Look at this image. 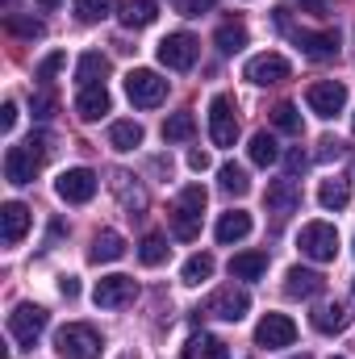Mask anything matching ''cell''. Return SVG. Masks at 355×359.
Here are the masks:
<instances>
[{
  "label": "cell",
  "mask_w": 355,
  "mask_h": 359,
  "mask_svg": "<svg viewBox=\"0 0 355 359\" xmlns=\"http://www.w3.org/2000/svg\"><path fill=\"white\" fill-rule=\"evenodd\" d=\"M205 188L201 184H188L184 192L176 196V205H172V234L176 238H184V243H192L196 234H201V217H205Z\"/></svg>",
  "instance_id": "obj_1"
},
{
  "label": "cell",
  "mask_w": 355,
  "mask_h": 359,
  "mask_svg": "<svg viewBox=\"0 0 355 359\" xmlns=\"http://www.w3.org/2000/svg\"><path fill=\"white\" fill-rule=\"evenodd\" d=\"M100 334L84 326V322H72L55 334V355L59 359H100Z\"/></svg>",
  "instance_id": "obj_2"
},
{
  "label": "cell",
  "mask_w": 355,
  "mask_h": 359,
  "mask_svg": "<svg viewBox=\"0 0 355 359\" xmlns=\"http://www.w3.org/2000/svg\"><path fill=\"white\" fill-rule=\"evenodd\" d=\"M297 247L314 264H335V255H339V230L330 222H309V226H301Z\"/></svg>",
  "instance_id": "obj_3"
},
{
  "label": "cell",
  "mask_w": 355,
  "mask_h": 359,
  "mask_svg": "<svg viewBox=\"0 0 355 359\" xmlns=\"http://www.w3.org/2000/svg\"><path fill=\"white\" fill-rule=\"evenodd\" d=\"M126 96H130L134 109H159L168 100V80L151 67H134L126 76Z\"/></svg>",
  "instance_id": "obj_4"
},
{
  "label": "cell",
  "mask_w": 355,
  "mask_h": 359,
  "mask_svg": "<svg viewBox=\"0 0 355 359\" xmlns=\"http://www.w3.org/2000/svg\"><path fill=\"white\" fill-rule=\"evenodd\" d=\"M209 138H213V147H234L239 142V109L226 92H217L209 100Z\"/></svg>",
  "instance_id": "obj_5"
},
{
  "label": "cell",
  "mask_w": 355,
  "mask_h": 359,
  "mask_svg": "<svg viewBox=\"0 0 355 359\" xmlns=\"http://www.w3.org/2000/svg\"><path fill=\"white\" fill-rule=\"evenodd\" d=\"M155 55H159V63H163L168 72H188V67L196 63V55H201V42H196L188 29H176V34H168V38L155 46Z\"/></svg>",
  "instance_id": "obj_6"
},
{
  "label": "cell",
  "mask_w": 355,
  "mask_h": 359,
  "mask_svg": "<svg viewBox=\"0 0 355 359\" xmlns=\"http://www.w3.org/2000/svg\"><path fill=\"white\" fill-rule=\"evenodd\" d=\"M46 322H51V313H46L42 305H17V309L8 313V334H13L21 347H34V343L42 339Z\"/></svg>",
  "instance_id": "obj_7"
},
{
  "label": "cell",
  "mask_w": 355,
  "mask_h": 359,
  "mask_svg": "<svg viewBox=\"0 0 355 359\" xmlns=\"http://www.w3.org/2000/svg\"><path fill=\"white\" fill-rule=\"evenodd\" d=\"M305 104H309V113H318V117H339L343 113V104H347V84H339V80H318V84H309L305 92Z\"/></svg>",
  "instance_id": "obj_8"
},
{
  "label": "cell",
  "mask_w": 355,
  "mask_h": 359,
  "mask_svg": "<svg viewBox=\"0 0 355 359\" xmlns=\"http://www.w3.org/2000/svg\"><path fill=\"white\" fill-rule=\"evenodd\" d=\"M297 343V322L284 313H264V322L255 326V347L264 351H284Z\"/></svg>",
  "instance_id": "obj_9"
},
{
  "label": "cell",
  "mask_w": 355,
  "mask_h": 359,
  "mask_svg": "<svg viewBox=\"0 0 355 359\" xmlns=\"http://www.w3.org/2000/svg\"><path fill=\"white\" fill-rule=\"evenodd\" d=\"M96 172L92 168H67L63 176L55 180V192H59V201H67V205H88L92 196H96Z\"/></svg>",
  "instance_id": "obj_10"
},
{
  "label": "cell",
  "mask_w": 355,
  "mask_h": 359,
  "mask_svg": "<svg viewBox=\"0 0 355 359\" xmlns=\"http://www.w3.org/2000/svg\"><path fill=\"white\" fill-rule=\"evenodd\" d=\"M247 309H251V297H247V288H234V284L217 288V292L205 301V313H209V318H222V322H243Z\"/></svg>",
  "instance_id": "obj_11"
},
{
  "label": "cell",
  "mask_w": 355,
  "mask_h": 359,
  "mask_svg": "<svg viewBox=\"0 0 355 359\" xmlns=\"http://www.w3.org/2000/svg\"><path fill=\"white\" fill-rule=\"evenodd\" d=\"M134 297H138V284H134L130 276H105V280H96V288H92L96 309H121V305H130Z\"/></svg>",
  "instance_id": "obj_12"
},
{
  "label": "cell",
  "mask_w": 355,
  "mask_h": 359,
  "mask_svg": "<svg viewBox=\"0 0 355 359\" xmlns=\"http://www.w3.org/2000/svg\"><path fill=\"white\" fill-rule=\"evenodd\" d=\"M42 163H46V159L34 155L25 142H21V147H8V151H4V180L17 184V188H21V184H34V176L42 172Z\"/></svg>",
  "instance_id": "obj_13"
},
{
  "label": "cell",
  "mask_w": 355,
  "mask_h": 359,
  "mask_svg": "<svg viewBox=\"0 0 355 359\" xmlns=\"http://www.w3.org/2000/svg\"><path fill=\"white\" fill-rule=\"evenodd\" d=\"M251 84H260V88H267V84H284L288 76H293V67H288V59L284 55H276V50H264V55H255L251 63H247V72H243Z\"/></svg>",
  "instance_id": "obj_14"
},
{
  "label": "cell",
  "mask_w": 355,
  "mask_h": 359,
  "mask_svg": "<svg viewBox=\"0 0 355 359\" xmlns=\"http://www.w3.org/2000/svg\"><path fill=\"white\" fill-rule=\"evenodd\" d=\"M293 42L301 46V55H309L318 63L339 55V34L335 29H293Z\"/></svg>",
  "instance_id": "obj_15"
},
{
  "label": "cell",
  "mask_w": 355,
  "mask_h": 359,
  "mask_svg": "<svg viewBox=\"0 0 355 359\" xmlns=\"http://www.w3.org/2000/svg\"><path fill=\"white\" fill-rule=\"evenodd\" d=\"M264 201H267V209H272L276 217H288V213H297V205H301V184H297L293 176L272 180Z\"/></svg>",
  "instance_id": "obj_16"
},
{
  "label": "cell",
  "mask_w": 355,
  "mask_h": 359,
  "mask_svg": "<svg viewBox=\"0 0 355 359\" xmlns=\"http://www.w3.org/2000/svg\"><path fill=\"white\" fill-rule=\"evenodd\" d=\"M25 230H29V209L21 201L0 205V238H4V247H17L25 238Z\"/></svg>",
  "instance_id": "obj_17"
},
{
  "label": "cell",
  "mask_w": 355,
  "mask_h": 359,
  "mask_svg": "<svg viewBox=\"0 0 355 359\" xmlns=\"http://www.w3.org/2000/svg\"><path fill=\"white\" fill-rule=\"evenodd\" d=\"M309 326H314L318 334H343V330L351 326V313H347L343 301H326V305H318V309L309 313Z\"/></svg>",
  "instance_id": "obj_18"
},
{
  "label": "cell",
  "mask_w": 355,
  "mask_h": 359,
  "mask_svg": "<svg viewBox=\"0 0 355 359\" xmlns=\"http://www.w3.org/2000/svg\"><path fill=\"white\" fill-rule=\"evenodd\" d=\"M322 288H326V280L314 268H288L284 271V297H293V301H309Z\"/></svg>",
  "instance_id": "obj_19"
},
{
  "label": "cell",
  "mask_w": 355,
  "mask_h": 359,
  "mask_svg": "<svg viewBox=\"0 0 355 359\" xmlns=\"http://www.w3.org/2000/svg\"><path fill=\"white\" fill-rule=\"evenodd\" d=\"M251 226H255V222H251V213L230 209V213H222V217H217V230H213V234H217V243H222V247H230V243H243V238L251 234Z\"/></svg>",
  "instance_id": "obj_20"
},
{
  "label": "cell",
  "mask_w": 355,
  "mask_h": 359,
  "mask_svg": "<svg viewBox=\"0 0 355 359\" xmlns=\"http://www.w3.org/2000/svg\"><path fill=\"white\" fill-rule=\"evenodd\" d=\"M109 92H105V84H92V88H80V96H76V113L84 117V121H100L105 113H109Z\"/></svg>",
  "instance_id": "obj_21"
},
{
  "label": "cell",
  "mask_w": 355,
  "mask_h": 359,
  "mask_svg": "<svg viewBox=\"0 0 355 359\" xmlns=\"http://www.w3.org/2000/svg\"><path fill=\"white\" fill-rule=\"evenodd\" d=\"M121 255H126V238H121L117 230H100V234L92 238V251H88L92 264H117Z\"/></svg>",
  "instance_id": "obj_22"
},
{
  "label": "cell",
  "mask_w": 355,
  "mask_h": 359,
  "mask_svg": "<svg viewBox=\"0 0 355 359\" xmlns=\"http://www.w3.org/2000/svg\"><path fill=\"white\" fill-rule=\"evenodd\" d=\"M155 17H159V0H126V8H121L126 29H147V25H155Z\"/></svg>",
  "instance_id": "obj_23"
},
{
  "label": "cell",
  "mask_w": 355,
  "mask_h": 359,
  "mask_svg": "<svg viewBox=\"0 0 355 359\" xmlns=\"http://www.w3.org/2000/svg\"><path fill=\"white\" fill-rule=\"evenodd\" d=\"M105 76H109V59H105L100 50H88V55H80V63H76V80H80V88L105 84Z\"/></svg>",
  "instance_id": "obj_24"
},
{
  "label": "cell",
  "mask_w": 355,
  "mask_h": 359,
  "mask_svg": "<svg viewBox=\"0 0 355 359\" xmlns=\"http://www.w3.org/2000/svg\"><path fill=\"white\" fill-rule=\"evenodd\" d=\"M184 359H230V347L213 334H192L184 343Z\"/></svg>",
  "instance_id": "obj_25"
},
{
  "label": "cell",
  "mask_w": 355,
  "mask_h": 359,
  "mask_svg": "<svg viewBox=\"0 0 355 359\" xmlns=\"http://www.w3.org/2000/svg\"><path fill=\"white\" fill-rule=\"evenodd\" d=\"M267 271V251H243L230 259V276L234 280H260Z\"/></svg>",
  "instance_id": "obj_26"
},
{
  "label": "cell",
  "mask_w": 355,
  "mask_h": 359,
  "mask_svg": "<svg viewBox=\"0 0 355 359\" xmlns=\"http://www.w3.org/2000/svg\"><path fill=\"white\" fill-rule=\"evenodd\" d=\"M247 155H251V163H255V168H272V163L280 159V147H276V138H272L267 130H260V134H251Z\"/></svg>",
  "instance_id": "obj_27"
},
{
  "label": "cell",
  "mask_w": 355,
  "mask_h": 359,
  "mask_svg": "<svg viewBox=\"0 0 355 359\" xmlns=\"http://www.w3.org/2000/svg\"><path fill=\"white\" fill-rule=\"evenodd\" d=\"M213 42H217L222 55H239V50L247 46V25H243V21H226V25H217Z\"/></svg>",
  "instance_id": "obj_28"
},
{
  "label": "cell",
  "mask_w": 355,
  "mask_h": 359,
  "mask_svg": "<svg viewBox=\"0 0 355 359\" xmlns=\"http://www.w3.org/2000/svg\"><path fill=\"white\" fill-rule=\"evenodd\" d=\"M109 147H113V151H134V147H142V126H138V121H113V126H109Z\"/></svg>",
  "instance_id": "obj_29"
},
{
  "label": "cell",
  "mask_w": 355,
  "mask_h": 359,
  "mask_svg": "<svg viewBox=\"0 0 355 359\" xmlns=\"http://www.w3.org/2000/svg\"><path fill=\"white\" fill-rule=\"evenodd\" d=\"M347 201H351V184L347 180H322V188H318V205L322 209H347Z\"/></svg>",
  "instance_id": "obj_30"
},
{
  "label": "cell",
  "mask_w": 355,
  "mask_h": 359,
  "mask_svg": "<svg viewBox=\"0 0 355 359\" xmlns=\"http://www.w3.org/2000/svg\"><path fill=\"white\" fill-rule=\"evenodd\" d=\"M217 180H222V192H230V196H247L251 192V176L239 163H222L217 168Z\"/></svg>",
  "instance_id": "obj_31"
},
{
  "label": "cell",
  "mask_w": 355,
  "mask_h": 359,
  "mask_svg": "<svg viewBox=\"0 0 355 359\" xmlns=\"http://www.w3.org/2000/svg\"><path fill=\"white\" fill-rule=\"evenodd\" d=\"M196 134V117L192 113H172L163 121V142H188Z\"/></svg>",
  "instance_id": "obj_32"
},
{
  "label": "cell",
  "mask_w": 355,
  "mask_h": 359,
  "mask_svg": "<svg viewBox=\"0 0 355 359\" xmlns=\"http://www.w3.org/2000/svg\"><path fill=\"white\" fill-rule=\"evenodd\" d=\"M138 259H142L147 268H159V264L168 259V238H163V234H147V238L138 243Z\"/></svg>",
  "instance_id": "obj_33"
},
{
  "label": "cell",
  "mask_w": 355,
  "mask_h": 359,
  "mask_svg": "<svg viewBox=\"0 0 355 359\" xmlns=\"http://www.w3.org/2000/svg\"><path fill=\"white\" fill-rule=\"evenodd\" d=\"M209 276H213V255H205V251H201V255H192V259L184 264V271H180V280H184V284H205Z\"/></svg>",
  "instance_id": "obj_34"
},
{
  "label": "cell",
  "mask_w": 355,
  "mask_h": 359,
  "mask_svg": "<svg viewBox=\"0 0 355 359\" xmlns=\"http://www.w3.org/2000/svg\"><path fill=\"white\" fill-rule=\"evenodd\" d=\"M113 4H117V0H76V17H80L84 25H96V21H105V17L113 13Z\"/></svg>",
  "instance_id": "obj_35"
},
{
  "label": "cell",
  "mask_w": 355,
  "mask_h": 359,
  "mask_svg": "<svg viewBox=\"0 0 355 359\" xmlns=\"http://www.w3.org/2000/svg\"><path fill=\"white\" fill-rule=\"evenodd\" d=\"M272 121H276V130H284V134H301V113H297V104H288V100H280V104L272 109Z\"/></svg>",
  "instance_id": "obj_36"
},
{
  "label": "cell",
  "mask_w": 355,
  "mask_h": 359,
  "mask_svg": "<svg viewBox=\"0 0 355 359\" xmlns=\"http://www.w3.org/2000/svg\"><path fill=\"white\" fill-rule=\"evenodd\" d=\"M13 34H21V38H42L46 34V25L38 21V17H17V13H8V21H4Z\"/></svg>",
  "instance_id": "obj_37"
},
{
  "label": "cell",
  "mask_w": 355,
  "mask_h": 359,
  "mask_svg": "<svg viewBox=\"0 0 355 359\" xmlns=\"http://www.w3.org/2000/svg\"><path fill=\"white\" fill-rule=\"evenodd\" d=\"M63 63H67V55H63V50H55V55H46V59L38 63V80H42V84H51V80H55V76L63 72Z\"/></svg>",
  "instance_id": "obj_38"
},
{
  "label": "cell",
  "mask_w": 355,
  "mask_h": 359,
  "mask_svg": "<svg viewBox=\"0 0 355 359\" xmlns=\"http://www.w3.org/2000/svg\"><path fill=\"white\" fill-rule=\"evenodd\" d=\"M55 104H59V100H55V92H51V88L34 92V100H29V109H34V117H38V121H46V117L55 113Z\"/></svg>",
  "instance_id": "obj_39"
},
{
  "label": "cell",
  "mask_w": 355,
  "mask_h": 359,
  "mask_svg": "<svg viewBox=\"0 0 355 359\" xmlns=\"http://www.w3.org/2000/svg\"><path fill=\"white\" fill-rule=\"evenodd\" d=\"M217 0H172V8H176L180 17H201V13H209Z\"/></svg>",
  "instance_id": "obj_40"
},
{
  "label": "cell",
  "mask_w": 355,
  "mask_h": 359,
  "mask_svg": "<svg viewBox=\"0 0 355 359\" xmlns=\"http://www.w3.org/2000/svg\"><path fill=\"white\" fill-rule=\"evenodd\" d=\"M284 168H288V176H301V172L309 168V155H305L301 147H293V151L284 155Z\"/></svg>",
  "instance_id": "obj_41"
},
{
  "label": "cell",
  "mask_w": 355,
  "mask_h": 359,
  "mask_svg": "<svg viewBox=\"0 0 355 359\" xmlns=\"http://www.w3.org/2000/svg\"><path fill=\"white\" fill-rule=\"evenodd\" d=\"M343 151H347V147H343L339 138H322V142H318V159H343Z\"/></svg>",
  "instance_id": "obj_42"
},
{
  "label": "cell",
  "mask_w": 355,
  "mask_h": 359,
  "mask_svg": "<svg viewBox=\"0 0 355 359\" xmlns=\"http://www.w3.org/2000/svg\"><path fill=\"white\" fill-rule=\"evenodd\" d=\"M301 13H314V17H326L330 13V0H297Z\"/></svg>",
  "instance_id": "obj_43"
},
{
  "label": "cell",
  "mask_w": 355,
  "mask_h": 359,
  "mask_svg": "<svg viewBox=\"0 0 355 359\" xmlns=\"http://www.w3.org/2000/svg\"><path fill=\"white\" fill-rule=\"evenodd\" d=\"M13 126H17V104L4 100V109H0V130H13Z\"/></svg>",
  "instance_id": "obj_44"
},
{
  "label": "cell",
  "mask_w": 355,
  "mask_h": 359,
  "mask_svg": "<svg viewBox=\"0 0 355 359\" xmlns=\"http://www.w3.org/2000/svg\"><path fill=\"white\" fill-rule=\"evenodd\" d=\"M59 292H63L67 301H76V297H80V280H76V276H63V280H59Z\"/></svg>",
  "instance_id": "obj_45"
},
{
  "label": "cell",
  "mask_w": 355,
  "mask_h": 359,
  "mask_svg": "<svg viewBox=\"0 0 355 359\" xmlns=\"http://www.w3.org/2000/svg\"><path fill=\"white\" fill-rule=\"evenodd\" d=\"M188 168H192V172H205V168H209V155H205V151H188Z\"/></svg>",
  "instance_id": "obj_46"
},
{
  "label": "cell",
  "mask_w": 355,
  "mask_h": 359,
  "mask_svg": "<svg viewBox=\"0 0 355 359\" xmlns=\"http://www.w3.org/2000/svg\"><path fill=\"white\" fill-rule=\"evenodd\" d=\"M59 4H63V0H38V8H42V13H55Z\"/></svg>",
  "instance_id": "obj_47"
},
{
  "label": "cell",
  "mask_w": 355,
  "mask_h": 359,
  "mask_svg": "<svg viewBox=\"0 0 355 359\" xmlns=\"http://www.w3.org/2000/svg\"><path fill=\"white\" fill-rule=\"evenodd\" d=\"M4 4H8V8H13V0H4Z\"/></svg>",
  "instance_id": "obj_48"
},
{
  "label": "cell",
  "mask_w": 355,
  "mask_h": 359,
  "mask_svg": "<svg viewBox=\"0 0 355 359\" xmlns=\"http://www.w3.org/2000/svg\"><path fill=\"white\" fill-rule=\"evenodd\" d=\"M330 359H343V355H330Z\"/></svg>",
  "instance_id": "obj_49"
},
{
  "label": "cell",
  "mask_w": 355,
  "mask_h": 359,
  "mask_svg": "<svg viewBox=\"0 0 355 359\" xmlns=\"http://www.w3.org/2000/svg\"><path fill=\"white\" fill-rule=\"evenodd\" d=\"M351 130H355V117H351Z\"/></svg>",
  "instance_id": "obj_50"
},
{
  "label": "cell",
  "mask_w": 355,
  "mask_h": 359,
  "mask_svg": "<svg viewBox=\"0 0 355 359\" xmlns=\"http://www.w3.org/2000/svg\"><path fill=\"white\" fill-rule=\"evenodd\" d=\"M351 292H355V280H351Z\"/></svg>",
  "instance_id": "obj_51"
}]
</instances>
